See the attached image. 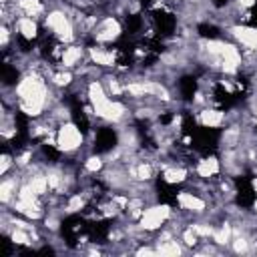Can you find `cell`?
<instances>
[{
    "instance_id": "cell-3",
    "label": "cell",
    "mask_w": 257,
    "mask_h": 257,
    "mask_svg": "<svg viewBox=\"0 0 257 257\" xmlns=\"http://www.w3.org/2000/svg\"><path fill=\"white\" fill-rule=\"evenodd\" d=\"M173 213H175V209L171 205H167V203H151V205L145 207V211H143V215L139 219V227L143 231L155 235L157 231H161L169 223Z\"/></svg>"
},
{
    "instance_id": "cell-7",
    "label": "cell",
    "mask_w": 257,
    "mask_h": 257,
    "mask_svg": "<svg viewBox=\"0 0 257 257\" xmlns=\"http://www.w3.org/2000/svg\"><path fill=\"white\" fill-rule=\"evenodd\" d=\"M40 26L42 22L32 18V16H18L16 22H14V32H16V38H20L22 42H34L38 40L40 36Z\"/></svg>"
},
{
    "instance_id": "cell-1",
    "label": "cell",
    "mask_w": 257,
    "mask_h": 257,
    "mask_svg": "<svg viewBox=\"0 0 257 257\" xmlns=\"http://www.w3.org/2000/svg\"><path fill=\"white\" fill-rule=\"evenodd\" d=\"M42 28L48 34H52L56 40H60L62 44H72L78 40L76 24L68 16V12L62 8H50L46 16L42 18Z\"/></svg>"
},
{
    "instance_id": "cell-9",
    "label": "cell",
    "mask_w": 257,
    "mask_h": 257,
    "mask_svg": "<svg viewBox=\"0 0 257 257\" xmlns=\"http://www.w3.org/2000/svg\"><path fill=\"white\" fill-rule=\"evenodd\" d=\"M197 122L205 128H221L225 122H227V112L215 108V106H203L199 112H197Z\"/></svg>"
},
{
    "instance_id": "cell-2",
    "label": "cell",
    "mask_w": 257,
    "mask_h": 257,
    "mask_svg": "<svg viewBox=\"0 0 257 257\" xmlns=\"http://www.w3.org/2000/svg\"><path fill=\"white\" fill-rule=\"evenodd\" d=\"M54 141H56V149H58L62 155H74V153H78V151L86 145L84 133L80 131V126H78L74 120L62 122V124L56 128Z\"/></svg>"
},
{
    "instance_id": "cell-5",
    "label": "cell",
    "mask_w": 257,
    "mask_h": 257,
    "mask_svg": "<svg viewBox=\"0 0 257 257\" xmlns=\"http://www.w3.org/2000/svg\"><path fill=\"white\" fill-rule=\"evenodd\" d=\"M175 199L179 209L189 217H203L209 211V201L197 191H179Z\"/></svg>"
},
{
    "instance_id": "cell-4",
    "label": "cell",
    "mask_w": 257,
    "mask_h": 257,
    "mask_svg": "<svg viewBox=\"0 0 257 257\" xmlns=\"http://www.w3.org/2000/svg\"><path fill=\"white\" fill-rule=\"evenodd\" d=\"M122 36V22L114 14H104L96 20L94 28L90 30V40L94 44H112Z\"/></svg>"
},
{
    "instance_id": "cell-6",
    "label": "cell",
    "mask_w": 257,
    "mask_h": 257,
    "mask_svg": "<svg viewBox=\"0 0 257 257\" xmlns=\"http://www.w3.org/2000/svg\"><path fill=\"white\" fill-rule=\"evenodd\" d=\"M86 52H88V60L96 66H100L102 70H114L116 64H118V56H120V50L116 48H108L104 44H90L86 46Z\"/></svg>"
},
{
    "instance_id": "cell-8",
    "label": "cell",
    "mask_w": 257,
    "mask_h": 257,
    "mask_svg": "<svg viewBox=\"0 0 257 257\" xmlns=\"http://www.w3.org/2000/svg\"><path fill=\"white\" fill-rule=\"evenodd\" d=\"M221 169H223L221 159H217L213 155H207V157H203V159L197 161V165L193 167V173L199 179H203V181H213L221 173Z\"/></svg>"
}]
</instances>
